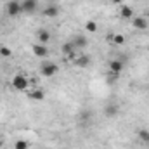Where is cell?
<instances>
[{"mask_svg":"<svg viewBox=\"0 0 149 149\" xmlns=\"http://www.w3.org/2000/svg\"><path fill=\"white\" fill-rule=\"evenodd\" d=\"M12 87H14L16 90H21V92H24V90H28V87H30V81H28V78H26L24 74H16V76L12 78Z\"/></svg>","mask_w":149,"mask_h":149,"instance_id":"1","label":"cell"},{"mask_svg":"<svg viewBox=\"0 0 149 149\" xmlns=\"http://www.w3.org/2000/svg\"><path fill=\"white\" fill-rule=\"evenodd\" d=\"M5 10H7V14L12 16V17L17 16V14H21V12H23V9H21V2H19V0H10V2H7Z\"/></svg>","mask_w":149,"mask_h":149,"instance_id":"2","label":"cell"},{"mask_svg":"<svg viewBox=\"0 0 149 149\" xmlns=\"http://www.w3.org/2000/svg\"><path fill=\"white\" fill-rule=\"evenodd\" d=\"M57 71H59V66H57V64L47 63V64L42 66V74H43V76H54V74H57Z\"/></svg>","mask_w":149,"mask_h":149,"instance_id":"3","label":"cell"},{"mask_svg":"<svg viewBox=\"0 0 149 149\" xmlns=\"http://www.w3.org/2000/svg\"><path fill=\"white\" fill-rule=\"evenodd\" d=\"M132 24H134L135 30H146L148 28V21L142 16H134L132 17Z\"/></svg>","mask_w":149,"mask_h":149,"instance_id":"4","label":"cell"},{"mask_svg":"<svg viewBox=\"0 0 149 149\" xmlns=\"http://www.w3.org/2000/svg\"><path fill=\"white\" fill-rule=\"evenodd\" d=\"M33 54L37 57H47L49 56V49L43 43H37V45H33Z\"/></svg>","mask_w":149,"mask_h":149,"instance_id":"5","label":"cell"},{"mask_svg":"<svg viewBox=\"0 0 149 149\" xmlns=\"http://www.w3.org/2000/svg\"><path fill=\"white\" fill-rule=\"evenodd\" d=\"M21 9H23V12H33L37 9V0H23Z\"/></svg>","mask_w":149,"mask_h":149,"instance_id":"6","label":"cell"},{"mask_svg":"<svg viewBox=\"0 0 149 149\" xmlns=\"http://www.w3.org/2000/svg\"><path fill=\"white\" fill-rule=\"evenodd\" d=\"M120 16H121L123 19H132V17H134V9H132L130 5H123V3H121Z\"/></svg>","mask_w":149,"mask_h":149,"instance_id":"7","label":"cell"},{"mask_svg":"<svg viewBox=\"0 0 149 149\" xmlns=\"http://www.w3.org/2000/svg\"><path fill=\"white\" fill-rule=\"evenodd\" d=\"M28 97H30L31 101H38V102H40V101H43V99H45V92H43V90H40V88H33V90L28 94Z\"/></svg>","mask_w":149,"mask_h":149,"instance_id":"8","label":"cell"},{"mask_svg":"<svg viewBox=\"0 0 149 149\" xmlns=\"http://www.w3.org/2000/svg\"><path fill=\"white\" fill-rule=\"evenodd\" d=\"M121 70H123V63H121V61H118V59L109 61V71H111V73L120 74L121 73Z\"/></svg>","mask_w":149,"mask_h":149,"instance_id":"9","label":"cell"},{"mask_svg":"<svg viewBox=\"0 0 149 149\" xmlns=\"http://www.w3.org/2000/svg\"><path fill=\"white\" fill-rule=\"evenodd\" d=\"M43 14L47 17H57L59 16V9H57V5H47L45 10H43Z\"/></svg>","mask_w":149,"mask_h":149,"instance_id":"10","label":"cell"},{"mask_svg":"<svg viewBox=\"0 0 149 149\" xmlns=\"http://www.w3.org/2000/svg\"><path fill=\"white\" fill-rule=\"evenodd\" d=\"M73 45L74 49H83V47H87V38L83 37V35H76L73 40Z\"/></svg>","mask_w":149,"mask_h":149,"instance_id":"11","label":"cell"},{"mask_svg":"<svg viewBox=\"0 0 149 149\" xmlns=\"http://www.w3.org/2000/svg\"><path fill=\"white\" fill-rule=\"evenodd\" d=\"M74 64H76L78 68H87V66L90 64V57H88V56H80L78 59H74Z\"/></svg>","mask_w":149,"mask_h":149,"instance_id":"12","label":"cell"},{"mask_svg":"<svg viewBox=\"0 0 149 149\" xmlns=\"http://www.w3.org/2000/svg\"><path fill=\"white\" fill-rule=\"evenodd\" d=\"M38 40H40V43L47 45L49 40H50V33H49L47 30H40V31H38Z\"/></svg>","mask_w":149,"mask_h":149,"instance_id":"13","label":"cell"},{"mask_svg":"<svg viewBox=\"0 0 149 149\" xmlns=\"http://www.w3.org/2000/svg\"><path fill=\"white\" fill-rule=\"evenodd\" d=\"M104 113H106L108 118H114V116L118 114V106H116V104H109V106H106Z\"/></svg>","mask_w":149,"mask_h":149,"instance_id":"14","label":"cell"},{"mask_svg":"<svg viewBox=\"0 0 149 149\" xmlns=\"http://www.w3.org/2000/svg\"><path fill=\"white\" fill-rule=\"evenodd\" d=\"M85 30H87L88 33H95V31H97V23L92 21V19H88V21L85 23Z\"/></svg>","mask_w":149,"mask_h":149,"instance_id":"15","label":"cell"},{"mask_svg":"<svg viewBox=\"0 0 149 149\" xmlns=\"http://www.w3.org/2000/svg\"><path fill=\"white\" fill-rule=\"evenodd\" d=\"M61 49H63V52H64L66 56H68V54H71V52H74V45H73V42H66V43H64V45H63Z\"/></svg>","mask_w":149,"mask_h":149,"instance_id":"16","label":"cell"},{"mask_svg":"<svg viewBox=\"0 0 149 149\" xmlns=\"http://www.w3.org/2000/svg\"><path fill=\"white\" fill-rule=\"evenodd\" d=\"M139 139H141L142 142H146V144H148V142H149V130H146V128L139 130Z\"/></svg>","mask_w":149,"mask_h":149,"instance_id":"17","label":"cell"},{"mask_svg":"<svg viewBox=\"0 0 149 149\" xmlns=\"http://www.w3.org/2000/svg\"><path fill=\"white\" fill-rule=\"evenodd\" d=\"M28 146H30V144H28L26 141H23V139H19V141H17V142L14 144V149H28Z\"/></svg>","mask_w":149,"mask_h":149,"instance_id":"18","label":"cell"},{"mask_svg":"<svg viewBox=\"0 0 149 149\" xmlns=\"http://www.w3.org/2000/svg\"><path fill=\"white\" fill-rule=\"evenodd\" d=\"M10 49L9 47H5V45H0V56H3V57H10Z\"/></svg>","mask_w":149,"mask_h":149,"instance_id":"19","label":"cell"},{"mask_svg":"<svg viewBox=\"0 0 149 149\" xmlns=\"http://www.w3.org/2000/svg\"><path fill=\"white\" fill-rule=\"evenodd\" d=\"M113 42H114L116 45H123V43H125V37L120 35V33H116V35L113 37Z\"/></svg>","mask_w":149,"mask_h":149,"instance_id":"20","label":"cell"},{"mask_svg":"<svg viewBox=\"0 0 149 149\" xmlns=\"http://www.w3.org/2000/svg\"><path fill=\"white\" fill-rule=\"evenodd\" d=\"M118 76H120V74L111 73V71H109V83H113V81H116V80H118Z\"/></svg>","mask_w":149,"mask_h":149,"instance_id":"21","label":"cell"},{"mask_svg":"<svg viewBox=\"0 0 149 149\" xmlns=\"http://www.w3.org/2000/svg\"><path fill=\"white\" fill-rule=\"evenodd\" d=\"M113 3H116V5H121V3H123V0H113Z\"/></svg>","mask_w":149,"mask_h":149,"instance_id":"22","label":"cell"},{"mask_svg":"<svg viewBox=\"0 0 149 149\" xmlns=\"http://www.w3.org/2000/svg\"><path fill=\"white\" fill-rule=\"evenodd\" d=\"M0 148H2V141H0Z\"/></svg>","mask_w":149,"mask_h":149,"instance_id":"23","label":"cell"},{"mask_svg":"<svg viewBox=\"0 0 149 149\" xmlns=\"http://www.w3.org/2000/svg\"><path fill=\"white\" fill-rule=\"evenodd\" d=\"M148 50H149V47H148Z\"/></svg>","mask_w":149,"mask_h":149,"instance_id":"24","label":"cell"}]
</instances>
